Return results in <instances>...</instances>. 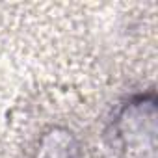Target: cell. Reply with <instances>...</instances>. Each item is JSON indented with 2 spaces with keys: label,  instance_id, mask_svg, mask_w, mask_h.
Returning a JSON list of instances; mask_svg holds the SVG:
<instances>
[{
  "label": "cell",
  "instance_id": "6da1fadb",
  "mask_svg": "<svg viewBox=\"0 0 158 158\" xmlns=\"http://www.w3.org/2000/svg\"><path fill=\"white\" fill-rule=\"evenodd\" d=\"M156 119V108H154V99L151 97H139L125 106V110L119 115V127L121 132L119 136L125 141L127 151L130 154H139L141 149L145 147V138L149 141H154V125L145 128V123ZM147 149V147H145ZM151 152V151H149ZM154 154V152H151Z\"/></svg>",
  "mask_w": 158,
  "mask_h": 158
},
{
  "label": "cell",
  "instance_id": "7a4b0ae2",
  "mask_svg": "<svg viewBox=\"0 0 158 158\" xmlns=\"http://www.w3.org/2000/svg\"><path fill=\"white\" fill-rule=\"evenodd\" d=\"M37 158H80V149L71 132L52 128L43 136Z\"/></svg>",
  "mask_w": 158,
  "mask_h": 158
}]
</instances>
